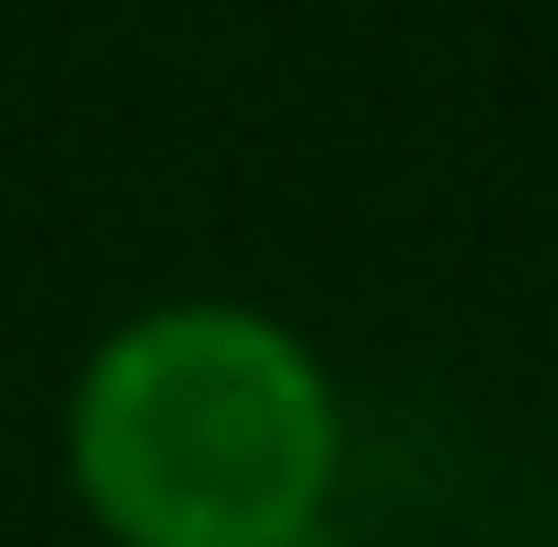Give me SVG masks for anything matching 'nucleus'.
Masks as SVG:
<instances>
[{"label": "nucleus", "mask_w": 558, "mask_h": 547, "mask_svg": "<svg viewBox=\"0 0 558 547\" xmlns=\"http://www.w3.org/2000/svg\"><path fill=\"white\" fill-rule=\"evenodd\" d=\"M58 467L104 547H319L353 411L263 296H148L58 400Z\"/></svg>", "instance_id": "obj_1"}]
</instances>
